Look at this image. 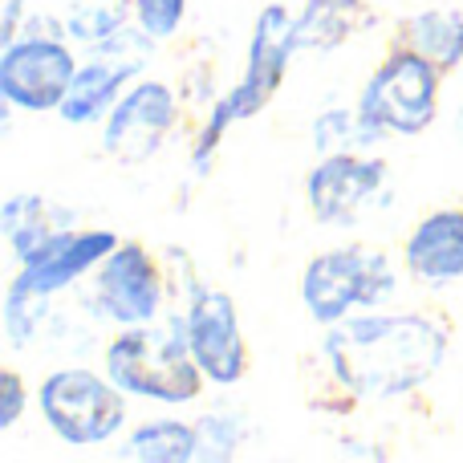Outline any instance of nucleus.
<instances>
[{"label":"nucleus","mask_w":463,"mask_h":463,"mask_svg":"<svg viewBox=\"0 0 463 463\" xmlns=\"http://www.w3.org/2000/svg\"><path fill=\"white\" fill-rule=\"evenodd\" d=\"M448 329L419 309H362L326 326L321 362L337 391L362 402L419 394L448 358Z\"/></svg>","instance_id":"f257e3e1"},{"label":"nucleus","mask_w":463,"mask_h":463,"mask_svg":"<svg viewBox=\"0 0 463 463\" xmlns=\"http://www.w3.org/2000/svg\"><path fill=\"white\" fill-rule=\"evenodd\" d=\"M102 370L114 378L122 394L138 402H159V407L200 402L203 386H208L192 354V342H187L184 313H163L151 326L114 329L102 354Z\"/></svg>","instance_id":"f03ea898"},{"label":"nucleus","mask_w":463,"mask_h":463,"mask_svg":"<svg viewBox=\"0 0 463 463\" xmlns=\"http://www.w3.org/2000/svg\"><path fill=\"white\" fill-rule=\"evenodd\" d=\"M439 81L443 70L423 57L411 45H394L383 61L374 65V73L366 78V86L358 90V122L366 143H383V138H415L423 130H431V122L439 118Z\"/></svg>","instance_id":"7ed1b4c3"},{"label":"nucleus","mask_w":463,"mask_h":463,"mask_svg":"<svg viewBox=\"0 0 463 463\" xmlns=\"http://www.w3.org/2000/svg\"><path fill=\"white\" fill-rule=\"evenodd\" d=\"M37 411L61 448L90 451L122 435L130 419V394H122L106 370L98 374L90 366H61L37 383Z\"/></svg>","instance_id":"20e7f679"},{"label":"nucleus","mask_w":463,"mask_h":463,"mask_svg":"<svg viewBox=\"0 0 463 463\" xmlns=\"http://www.w3.org/2000/svg\"><path fill=\"white\" fill-rule=\"evenodd\" d=\"M399 293V269L383 248L342 244L317 252L301 272L305 313L321 329L354 317L362 309H378Z\"/></svg>","instance_id":"39448f33"},{"label":"nucleus","mask_w":463,"mask_h":463,"mask_svg":"<svg viewBox=\"0 0 463 463\" xmlns=\"http://www.w3.org/2000/svg\"><path fill=\"white\" fill-rule=\"evenodd\" d=\"M81 57L61 29H24L0 45V98L24 114H57Z\"/></svg>","instance_id":"423d86ee"},{"label":"nucleus","mask_w":463,"mask_h":463,"mask_svg":"<svg viewBox=\"0 0 463 463\" xmlns=\"http://www.w3.org/2000/svg\"><path fill=\"white\" fill-rule=\"evenodd\" d=\"M90 305L94 317L114 329L151 326L167 313V269L138 240H122L94 272H90Z\"/></svg>","instance_id":"0eeeda50"},{"label":"nucleus","mask_w":463,"mask_h":463,"mask_svg":"<svg viewBox=\"0 0 463 463\" xmlns=\"http://www.w3.org/2000/svg\"><path fill=\"white\" fill-rule=\"evenodd\" d=\"M391 184L386 159L366 151H329L305 175V203L321 228H354Z\"/></svg>","instance_id":"6e6552de"},{"label":"nucleus","mask_w":463,"mask_h":463,"mask_svg":"<svg viewBox=\"0 0 463 463\" xmlns=\"http://www.w3.org/2000/svg\"><path fill=\"white\" fill-rule=\"evenodd\" d=\"M187 342L192 354L200 362L208 386H236L248 374V342H244V326H240V309L236 297L224 288H208L200 280L187 285Z\"/></svg>","instance_id":"1a4fd4ad"},{"label":"nucleus","mask_w":463,"mask_h":463,"mask_svg":"<svg viewBox=\"0 0 463 463\" xmlns=\"http://www.w3.org/2000/svg\"><path fill=\"white\" fill-rule=\"evenodd\" d=\"M179 122V98L163 78H135L102 122V151L118 163H146Z\"/></svg>","instance_id":"9d476101"},{"label":"nucleus","mask_w":463,"mask_h":463,"mask_svg":"<svg viewBox=\"0 0 463 463\" xmlns=\"http://www.w3.org/2000/svg\"><path fill=\"white\" fill-rule=\"evenodd\" d=\"M293 53H301V45H297V13L288 5H280V0H272L252 16L244 73H240L236 86H228V94L236 98L244 118H256L272 102V94L285 86Z\"/></svg>","instance_id":"9b49d317"},{"label":"nucleus","mask_w":463,"mask_h":463,"mask_svg":"<svg viewBox=\"0 0 463 463\" xmlns=\"http://www.w3.org/2000/svg\"><path fill=\"white\" fill-rule=\"evenodd\" d=\"M118 244H122V236L110 228H70L61 236H53L49 244H41L29 260L16 264L8 285L21 288V293L49 297L53 301L57 293L86 280Z\"/></svg>","instance_id":"f8f14e48"},{"label":"nucleus","mask_w":463,"mask_h":463,"mask_svg":"<svg viewBox=\"0 0 463 463\" xmlns=\"http://www.w3.org/2000/svg\"><path fill=\"white\" fill-rule=\"evenodd\" d=\"M402 272L423 288L463 285V208H435L411 224Z\"/></svg>","instance_id":"ddd939ff"},{"label":"nucleus","mask_w":463,"mask_h":463,"mask_svg":"<svg viewBox=\"0 0 463 463\" xmlns=\"http://www.w3.org/2000/svg\"><path fill=\"white\" fill-rule=\"evenodd\" d=\"M70 228H78L73 224V212L45 200V195L13 192L0 203V232H5L16 264L29 260L41 244H49L53 236H61V232H70Z\"/></svg>","instance_id":"4468645a"},{"label":"nucleus","mask_w":463,"mask_h":463,"mask_svg":"<svg viewBox=\"0 0 463 463\" xmlns=\"http://www.w3.org/2000/svg\"><path fill=\"white\" fill-rule=\"evenodd\" d=\"M114 456L135 463H195L200 459V427H195V419L179 415L143 419L127 431Z\"/></svg>","instance_id":"2eb2a0df"},{"label":"nucleus","mask_w":463,"mask_h":463,"mask_svg":"<svg viewBox=\"0 0 463 463\" xmlns=\"http://www.w3.org/2000/svg\"><path fill=\"white\" fill-rule=\"evenodd\" d=\"M370 24L366 0H301L297 8V45L301 53H329Z\"/></svg>","instance_id":"dca6fc26"},{"label":"nucleus","mask_w":463,"mask_h":463,"mask_svg":"<svg viewBox=\"0 0 463 463\" xmlns=\"http://www.w3.org/2000/svg\"><path fill=\"white\" fill-rule=\"evenodd\" d=\"M399 45L419 49L443 73L463 70V8H423L407 16L399 29Z\"/></svg>","instance_id":"f3484780"},{"label":"nucleus","mask_w":463,"mask_h":463,"mask_svg":"<svg viewBox=\"0 0 463 463\" xmlns=\"http://www.w3.org/2000/svg\"><path fill=\"white\" fill-rule=\"evenodd\" d=\"M49 313V297H33L21 288L5 285V301H0V334H5L8 350H29L37 342L41 326Z\"/></svg>","instance_id":"a211bd4d"},{"label":"nucleus","mask_w":463,"mask_h":463,"mask_svg":"<svg viewBox=\"0 0 463 463\" xmlns=\"http://www.w3.org/2000/svg\"><path fill=\"white\" fill-rule=\"evenodd\" d=\"M236 122H244V114H240L236 98H232L228 90H224V94H220L216 102H212V110L203 114L200 130H195V138H192V171H195L200 179L212 171V163H216L220 146H224L228 130L236 127Z\"/></svg>","instance_id":"6ab92c4d"},{"label":"nucleus","mask_w":463,"mask_h":463,"mask_svg":"<svg viewBox=\"0 0 463 463\" xmlns=\"http://www.w3.org/2000/svg\"><path fill=\"white\" fill-rule=\"evenodd\" d=\"M200 427V459H236L240 448L248 443V423L240 411L212 407L195 419Z\"/></svg>","instance_id":"aec40b11"},{"label":"nucleus","mask_w":463,"mask_h":463,"mask_svg":"<svg viewBox=\"0 0 463 463\" xmlns=\"http://www.w3.org/2000/svg\"><path fill=\"white\" fill-rule=\"evenodd\" d=\"M313 151L317 155H329V151H370L366 135H362V122H358V110H345V106H329L313 118Z\"/></svg>","instance_id":"412c9836"},{"label":"nucleus","mask_w":463,"mask_h":463,"mask_svg":"<svg viewBox=\"0 0 463 463\" xmlns=\"http://www.w3.org/2000/svg\"><path fill=\"white\" fill-rule=\"evenodd\" d=\"M187 8H192V0H130V21L151 41L167 45V41H175L179 29H184Z\"/></svg>","instance_id":"4be33fe9"},{"label":"nucleus","mask_w":463,"mask_h":463,"mask_svg":"<svg viewBox=\"0 0 463 463\" xmlns=\"http://www.w3.org/2000/svg\"><path fill=\"white\" fill-rule=\"evenodd\" d=\"M29 411V386L16 370H0V431H13Z\"/></svg>","instance_id":"5701e85b"},{"label":"nucleus","mask_w":463,"mask_h":463,"mask_svg":"<svg viewBox=\"0 0 463 463\" xmlns=\"http://www.w3.org/2000/svg\"><path fill=\"white\" fill-rule=\"evenodd\" d=\"M24 0H5V13H0V45L16 41L24 33Z\"/></svg>","instance_id":"b1692460"},{"label":"nucleus","mask_w":463,"mask_h":463,"mask_svg":"<svg viewBox=\"0 0 463 463\" xmlns=\"http://www.w3.org/2000/svg\"><path fill=\"white\" fill-rule=\"evenodd\" d=\"M345 456H354V459H383L386 456V451H370V448H350V443H345Z\"/></svg>","instance_id":"393cba45"},{"label":"nucleus","mask_w":463,"mask_h":463,"mask_svg":"<svg viewBox=\"0 0 463 463\" xmlns=\"http://www.w3.org/2000/svg\"><path fill=\"white\" fill-rule=\"evenodd\" d=\"M78 5H106V0H65V8H78Z\"/></svg>","instance_id":"a878e982"}]
</instances>
